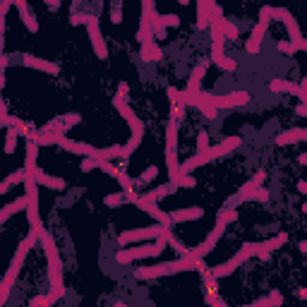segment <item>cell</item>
Wrapping results in <instances>:
<instances>
[{"mask_svg": "<svg viewBox=\"0 0 307 307\" xmlns=\"http://www.w3.org/2000/svg\"><path fill=\"white\" fill-rule=\"evenodd\" d=\"M197 262L192 254H185L180 259L168 262V264H158V267H142L134 271V278H158V276H171V274H180V271H187V269H197Z\"/></svg>", "mask_w": 307, "mask_h": 307, "instance_id": "cell-1", "label": "cell"}, {"mask_svg": "<svg viewBox=\"0 0 307 307\" xmlns=\"http://www.w3.org/2000/svg\"><path fill=\"white\" fill-rule=\"evenodd\" d=\"M168 235H171V233H168ZM168 235L158 238V240H154V243L139 245V247H123V250L115 252V262H118V264H130V262H134V259H149V257H156V254H161L166 247H168Z\"/></svg>", "mask_w": 307, "mask_h": 307, "instance_id": "cell-2", "label": "cell"}, {"mask_svg": "<svg viewBox=\"0 0 307 307\" xmlns=\"http://www.w3.org/2000/svg\"><path fill=\"white\" fill-rule=\"evenodd\" d=\"M39 243L34 235H27L24 238V243L19 245V250L15 252V257H12V264H10V271L5 274V281H3V295H0V302L5 305L10 298V291H12V284H15V278H17V271H19V267H22V262L24 257H27V252H29V247H34V245Z\"/></svg>", "mask_w": 307, "mask_h": 307, "instance_id": "cell-3", "label": "cell"}, {"mask_svg": "<svg viewBox=\"0 0 307 307\" xmlns=\"http://www.w3.org/2000/svg\"><path fill=\"white\" fill-rule=\"evenodd\" d=\"M178 120L168 123V132H166V166H168V175L171 182H178L180 178V163H178Z\"/></svg>", "mask_w": 307, "mask_h": 307, "instance_id": "cell-4", "label": "cell"}, {"mask_svg": "<svg viewBox=\"0 0 307 307\" xmlns=\"http://www.w3.org/2000/svg\"><path fill=\"white\" fill-rule=\"evenodd\" d=\"M168 233H171V228H168V226H161V223L147 226V228H139V230H125V233L118 235V245L120 247H127L130 243H154V240L168 235Z\"/></svg>", "mask_w": 307, "mask_h": 307, "instance_id": "cell-5", "label": "cell"}, {"mask_svg": "<svg viewBox=\"0 0 307 307\" xmlns=\"http://www.w3.org/2000/svg\"><path fill=\"white\" fill-rule=\"evenodd\" d=\"M226 226H228V223H226V221L221 219V216H216V226H214V230L209 233V235H206L204 243L197 245L195 250H190V254H192L195 259H204L206 254H209V252L214 250V247H216V243H219V238L223 235V230H226Z\"/></svg>", "mask_w": 307, "mask_h": 307, "instance_id": "cell-6", "label": "cell"}, {"mask_svg": "<svg viewBox=\"0 0 307 307\" xmlns=\"http://www.w3.org/2000/svg\"><path fill=\"white\" fill-rule=\"evenodd\" d=\"M269 17H274V8H262L259 24L254 27L252 36H250V41H247V53H252V55L259 53L262 39H264V34H267V27H269Z\"/></svg>", "mask_w": 307, "mask_h": 307, "instance_id": "cell-7", "label": "cell"}, {"mask_svg": "<svg viewBox=\"0 0 307 307\" xmlns=\"http://www.w3.org/2000/svg\"><path fill=\"white\" fill-rule=\"evenodd\" d=\"M206 101L211 103L214 108H235V106H245L250 101V94L247 91H233V94H226V96L206 94Z\"/></svg>", "mask_w": 307, "mask_h": 307, "instance_id": "cell-8", "label": "cell"}, {"mask_svg": "<svg viewBox=\"0 0 307 307\" xmlns=\"http://www.w3.org/2000/svg\"><path fill=\"white\" fill-rule=\"evenodd\" d=\"M87 29H89V36H91V46H94L96 55L103 60V58L108 55V48H106V41H103V36H101V29H99V19H96L94 15L87 17Z\"/></svg>", "mask_w": 307, "mask_h": 307, "instance_id": "cell-9", "label": "cell"}, {"mask_svg": "<svg viewBox=\"0 0 307 307\" xmlns=\"http://www.w3.org/2000/svg\"><path fill=\"white\" fill-rule=\"evenodd\" d=\"M274 17H281V19H284L286 29H288V36H291L293 43H300V41H302V34H300V29H298V22L293 19V15L288 12V10L274 8Z\"/></svg>", "mask_w": 307, "mask_h": 307, "instance_id": "cell-10", "label": "cell"}, {"mask_svg": "<svg viewBox=\"0 0 307 307\" xmlns=\"http://www.w3.org/2000/svg\"><path fill=\"white\" fill-rule=\"evenodd\" d=\"M22 63L27 65V67H34V70L48 72V75H60V65L48 63V60H41V58H34V55H24Z\"/></svg>", "mask_w": 307, "mask_h": 307, "instance_id": "cell-11", "label": "cell"}, {"mask_svg": "<svg viewBox=\"0 0 307 307\" xmlns=\"http://www.w3.org/2000/svg\"><path fill=\"white\" fill-rule=\"evenodd\" d=\"M240 144H243V139H240L238 134H233V137H226L221 144H216V147H211V149H209V156L219 158V156H223V154H230V151L235 149V147H240Z\"/></svg>", "mask_w": 307, "mask_h": 307, "instance_id": "cell-12", "label": "cell"}, {"mask_svg": "<svg viewBox=\"0 0 307 307\" xmlns=\"http://www.w3.org/2000/svg\"><path fill=\"white\" fill-rule=\"evenodd\" d=\"M295 142H307V127H302V130H288V132L276 137V144H278V147L295 144Z\"/></svg>", "mask_w": 307, "mask_h": 307, "instance_id": "cell-13", "label": "cell"}, {"mask_svg": "<svg viewBox=\"0 0 307 307\" xmlns=\"http://www.w3.org/2000/svg\"><path fill=\"white\" fill-rule=\"evenodd\" d=\"M269 89L271 91H284V94H293V96H302V89L300 84H293V82H286V79H271L269 82Z\"/></svg>", "mask_w": 307, "mask_h": 307, "instance_id": "cell-14", "label": "cell"}, {"mask_svg": "<svg viewBox=\"0 0 307 307\" xmlns=\"http://www.w3.org/2000/svg\"><path fill=\"white\" fill-rule=\"evenodd\" d=\"M29 178H34L36 185H46V187H51V190H65L67 187V182H65L63 178H51V175L41 173V171H36V173L29 175Z\"/></svg>", "mask_w": 307, "mask_h": 307, "instance_id": "cell-15", "label": "cell"}, {"mask_svg": "<svg viewBox=\"0 0 307 307\" xmlns=\"http://www.w3.org/2000/svg\"><path fill=\"white\" fill-rule=\"evenodd\" d=\"M204 211L199 206H192V209H180V211H171V221L173 223H185V221H195V219H202Z\"/></svg>", "mask_w": 307, "mask_h": 307, "instance_id": "cell-16", "label": "cell"}, {"mask_svg": "<svg viewBox=\"0 0 307 307\" xmlns=\"http://www.w3.org/2000/svg\"><path fill=\"white\" fill-rule=\"evenodd\" d=\"M15 8L19 10V12H22V22L27 24V29H29L32 34L39 32V22H36V19H34V15L29 12V5H27L24 0H19V3H15Z\"/></svg>", "mask_w": 307, "mask_h": 307, "instance_id": "cell-17", "label": "cell"}, {"mask_svg": "<svg viewBox=\"0 0 307 307\" xmlns=\"http://www.w3.org/2000/svg\"><path fill=\"white\" fill-rule=\"evenodd\" d=\"M209 70V63H202L195 70V75L190 77V82H187V94H199V82H202V75Z\"/></svg>", "mask_w": 307, "mask_h": 307, "instance_id": "cell-18", "label": "cell"}, {"mask_svg": "<svg viewBox=\"0 0 307 307\" xmlns=\"http://www.w3.org/2000/svg\"><path fill=\"white\" fill-rule=\"evenodd\" d=\"M281 302H284L281 293L274 291L269 298H262V300H257V302H252V305H245V307H276V305H281Z\"/></svg>", "mask_w": 307, "mask_h": 307, "instance_id": "cell-19", "label": "cell"}, {"mask_svg": "<svg viewBox=\"0 0 307 307\" xmlns=\"http://www.w3.org/2000/svg\"><path fill=\"white\" fill-rule=\"evenodd\" d=\"M142 58L144 60H161V48L156 46V43H154V41H151V43H144L142 46Z\"/></svg>", "mask_w": 307, "mask_h": 307, "instance_id": "cell-20", "label": "cell"}, {"mask_svg": "<svg viewBox=\"0 0 307 307\" xmlns=\"http://www.w3.org/2000/svg\"><path fill=\"white\" fill-rule=\"evenodd\" d=\"M17 137H19V130H17V127H8V130H5V154H12V151H15Z\"/></svg>", "mask_w": 307, "mask_h": 307, "instance_id": "cell-21", "label": "cell"}, {"mask_svg": "<svg viewBox=\"0 0 307 307\" xmlns=\"http://www.w3.org/2000/svg\"><path fill=\"white\" fill-rule=\"evenodd\" d=\"M99 168H101L103 173H108L110 178H115V180H120V178H123V171H118V168H115V166L110 163V161H101V166H99Z\"/></svg>", "mask_w": 307, "mask_h": 307, "instance_id": "cell-22", "label": "cell"}, {"mask_svg": "<svg viewBox=\"0 0 307 307\" xmlns=\"http://www.w3.org/2000/svg\"><path fill=\"white\" fill-rule=\"evenodd\" d=\"M127 199L123 192H115V195H106V199H103V204L106 206H120V204H125Z\"/></svg>", "mask_w": 307, "mask_h": 307, "instance_id": "cell-23", "label": "cell"}, {"mask_svg": "<svg viewBox=\"0 0 307 307\" xmlns=\"http://www.w3.org/2000/svg\"><path fill=\"white\" fill-rule=\"evenodd\" d=\"M209 149H211V147H209V134L199 132V137H197V154H206Z\"/></svg>", "mask_w": 307, "mask_h": 307, "instance_id": "cell-24", "label": "cell"}, {"mask_svg": "<svg viewBox=\"0 0 307 307\" xmlns=\"http://www.w3.org/2000/svg\"><path fill=\"white\" fill-rule=\"evenodd\" d=\"M120 12H123V3H113V5H110V22H113V24L123 22Z\"/></svg>", "mask_w": 307, "mask_h": 307, "instance_id": "cell-25", "label": "cell"}, {"mask_svg": "<svg viewBox=\"0 0 307 307\" xmlns=\"http://www.w3.org/2000/svg\"><path fill=\"white\" fill-rule=\"evenodd\" d=\"M278 51L286 53V55H295V53H298V43H293V41L286 43V41H281V43H278Z\"/></svg>", "mask_w": 307, "mask_h": 307, "instance_id": "cell-26", "label": "cell"}, {"mask_svg": "<svg viewBox=\"0 0 307 307\" xmlns=\"http://www.w3.org/2000/svg\"><path fill=\"white\" fill-rule=\"evenodd\" d=\"M175 185H178V190H180V187H195V185H197V180H195L192 175H180Z\"/></svg>", "mask_w": 307, "mask_h": 307, "instance_id": "cell-27", "label": "cell"}, {"mask_svg": "<svg viewBox=\"0 0 307 307\" xmlns=\"http://www.w3.org/2000/svg\"><path fill=\"white\" fill-rule=\"evenodd\" d=\"M221 29H223V34H226L228 39H235V36H238V27H235V24H230L228 19L223 22V27H221Z\"/></svg>", "mask_w": 307, "mask_h": 307, "instance_id": "cell-28", "label": "cell"}, {"mask_svg": "<svg viewBox=\"0 0 307 307\" xmlns=\"http://www.w3.org/2000/svg\"><path fill=\"white\" fill-rule=\"evenodd\" d=\"M99 166H101V158H87V161L82 163V171L89 173V171H94V168H99Z\"/></svg>", "mask_w": 307, "mask_h": 307, "instance_id": "cell-29", "label": "cell"}, {"mask_svg": "<svg viewBox=\"0 0 307 307\" xmlns=\"http://www.w3.org/2000/svg\"><path fill=\"white\" fill-rule=\"evenodd\" d=\"M216 65H219L221 70H226V72H233V70H235V60H230V58H223V60H219Z\"/></svg>", "mask_w": 307, "mask_h": 307, "instance_id": "cell-30", "label": "cell"}, {"mask_svg": "<svg viewBox=\"0 0 307 307\" xmlns=\"http://www.w3.org/2000/svg\"><path fill=\"white\" fill-rule=\"evenodd\" d=\"M79 123V115H75V113H70V115H65V120H63V125H65V132L70 130L72 125H77Z\"/></svg>", "mask_w": 307, "mask_h": 307, "instance_id": "cell-31", "label": "cell"}, {"mask_svg": "<svg viewBox=\"0 0 307 307\" xmlns=\"http://www.w3.org/2000/svg\"><path fill=\"white\" fill-rule=\"evenodd\" d=\"M118 99H120V101L130 99V87H127L125 82H123V84H120V89H118Z\"/></svg>", "mask_w": 307, "mask_h": 307, "instance_id": "cell-32", "label": "cell"}, {"mask_svg": "<svg viewBox=\"0 0 307 307\" xmlns=\"http://www.w3.org/2000/svg\"><path fill=\"white\" fill-rule=\"evenodd\" d=\"M250 199H257V202H267V199H269V192H267V190H262V187H259Z\"/></svg>", "mask_w": 307, "mask_h": 307, "instance_id": "cell-33", "label": "cell"}, {"mask_svg": "<svg viewBox=\"0 0 307 307\" xmlns=\"http://www.w3.org/2000/svg\"><path fill=\"white\" fill-rule=\"evenodd\" d=\"M156 173H158V171H156V166H154V168H149V171L142 175V180H151V178H154Z\"/></svg>", "mask_w": 307, "mask_h": 307, "instance_id": "cell-34", "label": "cell"}, {"mask_svg": "<svg viewBox=\"0 0 307 307\" xmlns=\"http://www.w3.org/2000/svg\"><path fill=\"white\" fill-rule=\"evenodd\" d=\"M12 187V185H10V180L8 178H5V180H3V185H0V195H8V190Z\"/></svg>", "mask_w": 307, "mask_h": 307, "instance_id": "cell-35", "label": "cell"}, {"mask_svg": "<svg viewBox=\"0 0 307 307\" xmlns=\"http://www.w3.org/2000/svg\"><path fill=\"white\" fill-rule=\"evenodd\" d=\"M298 51H307V39H302V41L298 43Z\"/></svg>", "mask_w": 307, "mask_h": 307, "instance_id": "cell-36", "label": "cell"}, {"mask_svg": "<svg viewBox=\"0 0 307 307\" xmlns=\"http://www.w3.org/2000/svg\"><path fill=\"white\" fill-rule=\"evenodd\" d=\"M298 161H300V163H302V166H307V154H300V156H298Z\"/></svg>", "mask_w": 307, "mask_h": 307, "instance_id": "cell-37", "label": "cell"}, {"mask_svg": "<svg viewBox=\"0 0 307 307\" xmlns=\"http://www.w3.org/2000/svg\"><path fill=\"white\" fill-rule=\"evenodd\" d=\"M298 298H307V288H300V291H298Z\"/></svg>", "mask_w": 307, "mask_h": 307, "instance_id": "cell-38", "label": "cell"}, {"mask_svg": "<svg viewBox=\"0 0 307 307\" xmlns=\"http://www.w3.org/2000/svg\"><path fill=\"white\" fill-rule=\"evenodd\" d=\"M300 250H302V252L307 254V240H305V243H300Z\"/></svg>", "mask_w": 307, "mask_h": 307, "instance_id": "cell-39", "label": "cell"}, {"mask_svg": "<svg viewBox=\"0 0 307 307\" xmlns=\"http://www.w3.org/2000/svg\"><path fill=\"white\" fill-rule=\"evenodd\" d=\"M302 211H305V214H307V204H305V206H302Z\"/></svg>", "mask_w": 307, "mask_h": 307, "instance_id": "cell-40", "label": "cell"}, {"mask_svg": "<svg viewBox=\"0 0 307 307\" xmlns=\"http://www.w3.org/2000/svg\"><path fill=\"white\" fill-rule=\"evenodd\" d=\"M115 307H127V305H115Z\"/></svg>", "mask_w": 307, "mask_h": 307, "instance_id": "cell-41", "label": "cell"}]
</instances>
